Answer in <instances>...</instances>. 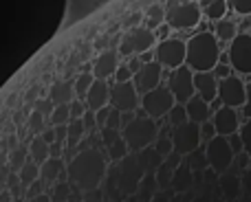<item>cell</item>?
<instances>
[{
	"label": "cell",
	"instance_id": "cell-1",
	"mask_svg": "<svg viewBox=\"0 0 251 202\" xmlns=\"http://www.w3.org/2000/svg\"><path fill=\"white\" fill-rule=\"evenodd\" d=\"M108 172V163L106 156L100 147L88 145L86 150L77 152L71 158V163L66 165V174L69 180L77 187L79 191H97L101 187Z\"/></svg>",
	"mask_w": 251,
	"mask_h": 202
},
{
	"label": "cell",
	"instance_id": "cell-2",
	"mask_svg": "<svg viewBox=\"0 0 251 202\" xmlns=\"http://www.w3.org/2000/svg\"><path fill=\"white\" fill-rule=\"evenodd\" d=\"M185 46V66L192 73H212L216 68L218 60H221V46H218V38L214 33L201 31L187 40Z\"/></svg>",
	"mask_w": 251,
	"mask_h": 202
},
{
	"label": "cell",
	"instance_id": "cell-3",
	"mask_svg": "<svg viewBox=\"0 0 251 202\" xmlns=\"http://www.w3.org/2000/svg\"><path fill=\"white\" fill-rule=\"evenodd\" d=\"M122 138L126 141L130 152L139 154V152L148 150V147H152L156 143L159 125H156L154 119H150V116H146L141 112V114H137L132 121H128L122 128Z\"/></svg>",
	"mask_w": 251,
	"mask_h": 202
},
{
	"label": "cell",
	"instance_id": "cell-4",
	"mask_svg": "<svg viewBox=\"0 0 251 202\" xmlns=\"http://www.w3.org/2000/svg\"><path fill=\"white\" fill-rule=\"evenodd\" d=\"M156 46V35L154 31L146 29V26H134V29L126 31L119 38V46H117V55L119 57H134V55H143L150 53Z\"/></svg>",
	"mask_w": 251,
	"mask_h": 202
},
{
	"label": "cell",
	"instance_id": "cell-5",
	"mask_svg": "<svg viewBox=\"0 0 251 202\" xmlns=\"http://www.w3.org/2000/svg\"><path fill=\"white\" fill-rule=\"evenodd\" d=\"M201 22V7L192 0H181L174 2L165 9V24H170V29L174 31H185L194 29Z\"/></svg>",
	"mask_w": 251,
	"mask_h": 202
},
{
	"label": "cell",
	"instance_id": "cell-6",
	"mask_svg": "<svg viewBox=\"0 0 251 202\" xmlns=\"http://www.w3.org/2000/svg\"><path fill=\"white\" fill-rule=\"evenodd\" d=\"M205 156H207V165L214 174H225L229 172V167L234 165V150L229 145V138L227 136H214L212 141H207L205 145Z\"/></svg>",
	"mask_w": 251,
	"mask_h": 202
},
{
	"label": "cell",
	"instance_id": "cell-7",
	"mask_svg": "<svg viewBox=\"0 0 251 202\" xmlns=\"http://www.w3.org/2000/svg\"><path fill=\"white\" fill-rule=\"evenodd\" d=\"M139 106H141V112L146 116L159 121L170 114V110L176 106V101H174L168 86H159V88H154V90L141 95V103H139Z\"/></svg>",
	"mask_w": 251,
	"mask_h": 202
},
{
	"label": "cell",
	"instance_id": "cell-8",
	"mask_svg": "<svg viewBox=\"0 0 251 202\" xmlns=\"http://www.w3.org/2000/svg\"><path fill=\"white\" fill-rule=\"evenodd\" d=\"M185 53H187V46L183 40L170 38L154 46V62H159L163 68L176 70L181 66H185Z\"/></svg>",
	"mask_w": 251,
	"mask_h": 202
},
{
	"label": "cell",
	"instance_id": "cell-9",
	"mask_svg": "<svg viewBox=\"0 0 251 202\" xmlns=\"http://www.w3.org/2000/svg\"><path fill=\"white\" fill-rule=\"evenodd\" d=\"M170 138H172L174 152H176L178 156H190L192 152L199 150L201 141H203V138H201V125L187 121V123L174 128L172 134H170Z\"/></svg>",
	"mask_w": 251,
	"mask_h": 202
},
{
	"label": "cell",
	"instance_id": "cell-10",
	"mask_svg": "<svg viewBox=\"0 0 251 202\" xmlns=\"http://www.w3.org/2000/svg\"><path fill=\"white\" fill-rule=\"evenodd\" d=\"M218 99L227 108H243L247 103V84L236 75L218 79Z\"/></svg>",
	"mask_w": 251,
	"mask_h": 202
},
{
	"label": "cell",
	"instance_id": "cell-11",
	"mask_svg": "<svg viewBox=\"0 0 251 202\" xmlns=\"http://www.w3.org/2000/svg\"><path fill=\"white\" fill-rule=\"evenodd\" d=\"M229 64L236 73L251 75V33H238L229 42Z\"/></svg>",
	"mask_w": 251,
	"mask_h": 202
},
{
	"label": "cell",
	"instance_id": "cell-12",
	"mask_svg": "<svg viewBox=\"0 0 251 202\" xmlns=\"http://www.w3.org/2000/svg\"><path fill=\"white\" fill-rule=\"evenodd\" d=\"M168 88H170V92H172L174 101L185 106V103L196 95V90H194V73H192L187 66H181V68L172 70L170 77H168Z\"/></svg>",
	"mask_w": 251,
	"mask_h": 202
},
{
	"label": "cell",
	"instance_id": "cell-13",
	"mask_svg": "<svg viewBox=\"0 0 251 202\" xmlns=\"http://www.w3.org/2000/svg\"><path fill=\"white\" fill-rule=\"evenodd\" d=\"M141 103V97H139L137 88H134L132 82L128 84H113L110 86V108L119 110L122 114H128V112H134Z\"/></svg>",
	"mask_w": 251,
	"mask_h": 202
},
{
	"label": "cell",
	"instance_id": "cell-14",
	"mask_svg": "<svg viewBox=\"0 0 251 202\" xmlns=\"http://www.w3.org/2000/svg\"><path fill=\"white\" fill-rule=\"evenodd\" d=\"M161 79H163V66H161L159 62H148V64H143L141 70L132 77V84H134L139 95H146V92H150V90H154V88L161 86Z\"/></svg>",
	"mask_w": 251,
	"mask_h": 202
},
{
	"label": "cell",
	"instance_id": "cell-15",
	"mask_svg": "<svg viewBox=\"0 0 251 202\" xmlns=\"http://www.w3.org/2000/svg\"><path fill=\"white\" fill-rule=\"evenodd\" d=\"M117 68H119V55H117V48H113V46L104 48L91 66L95 79H100V82H108L110 77H115Z\"/></svg>",
	"mask_w": 251,
	"mask_h": 202
},
{
	"label": "cell",
	"instance_id": "cell-16",
	"mask_svg": "<svg viewBox=\"0 0 251 202\" xmlns=\"http://www.w3.org/2000/svg\"><path fill=\"white\" fill-rule=\"evenodd\" d=\"M212 123H214V128H216L218 136L229 138L231 134H238V130H240L238 112H236L234 108H227V106H221L216 112H214Z\"/></svg>",
	"mask_w": 251,
	"mask_h": 202
},
{
	"label": "cell",
	"instance_id": "cell-17",
	"mask_svg": "<svg viewBox=\"0 0 251 202\" xmlns=\"http://www.w3.org/2000/svg\"><path fill=\"white\" fill-rule=\"evenodd\" d=\"M194 90L201 99L212 106L218 99V77L214 73H194Z\"/></svg>",
	"mask_w": 251,
	"mask_h": 202
},
{
	"label": "cell",
	"instance_id": "cell-18",
	"mask_svg": "<svg viewBox=\"0 0 251 202\" xmlns=\"http://www.w3.org/2000/svg\"><path fill=\"white\" fill-rule=\"evenodd\" d=\"M82 101L86 103V108L91 112H97V110H101V108L110 106V84L108 82H100V79H97Z\"/></svg>",
	"mask_w": 251,
	"mask_h": 202
},
{
	"label": "cell",
	"instance_id": "cell-19",
	"mask_svg": "<svg viewBox=\"0 0 251 202\" xmlns=\"http://www.w3.org/2000/svg\"><path fill=\"white\" fill-rule=\"evenodd\" d=\"M185 110H187V119L196 125H203L212 119V106L207 101H203L199 95H194L190 101L185 103Z\"/></svg>",
	"mask_w": 251,
	"mask_h": 202
},
{
	"label": "cell",
	"instance_id": "cell-20",
	"mask_svg": "<svg viewBox=\"0 0 251 202\" xmlns=\"http://www.w3.org/2000/svg\"><path fill=\"white\" fill-rule=\"evenodd\" d=\"M47 97L51 99L53 106H62V103H71L75 99V92H73V82H69V79H55V82L51 84V88H49Z\"/></svg>",
	"mask_w": 251,
	"mask_h": 202
},
{
	"label": "cell",
	"instance_id": "cell-21",
	"mask_svg": "<svg viewBox=\"0 0 251 202\" xmlns=\"http://www.w3.org/2000/svg\"><path fill=\"white\" fill-rule=\"evenodd\" d=\"M221 194L225 196L227 200H238L240 198V194H243V180H240V176H236V174H223V178H221Z\"/></svg>",
	"mask_w": 251,
	"mask_h": 202
},
{
	"label": "cell",
	"instance_id": "cell-22",
	"mask_svg": "<svg viewBox=\"0 0 251 202\" xmlns=\"http://www.w3.org/2000/svg\"><path fill=\"white\" fill-rule=\"evenodd\" d=\"M95 75H93L91 66H88L86 70H79L77 75H75L73 79V92H75V99H84L86 97V92L93 88V84H95Z\"/></svg>",
	"mask_w": 251,
	"mask_h": 202
},
{
	"label": "cell",
	"instance_id": "cell-23",
	"mask_svg": "<svg viewBox=\"0 0 251 202\" xmlns=\"http://www.w3.org/2000/svg\"><path fill=\"white\" fill-rule=\"evenodd\" d=\"M192 185V169L187 163H181L176 169H174V176H172V187L176 194H183L187 191Z\"/></svg>",
	"mask_w": 251,
	"mask_h": 202
},
{
	"label": "cell",
	"instance_id": "cell-24",
	"mask_svg": "<svg viewBox=\"0 0 251 202\" xmlns=\"http://www.w3.org/2000/svg\"><path fill=\"white\" fill-rule=\"evenodd\" d=\"M165 22V9L161 4H150L146 9V18H143V26L150 31H156Z\"/></svg>",
	"mask_w": 251,
	"mask_h": 202
},
{
	"label": "cell",
	"instance_id": "cell-25",
	"mask_svg": "<svg viewBox=\"0 0 251 202\" xmlns=\"http://www.w3.org/2000/svg\"><path fill=\"white\" fill-rule=\"evenodd\" d=\"M203 9H205V16L214 22H221L225 20V13H227V0H205L203 2Z\"/></svg>",
	"mask_w": 251,
	"mask_h": 202
},
{
	"label": "cell",
	"instance_id": "cell-26",
	"mask_svg": "<svg viewBox=\"0 0 251 202\" xmlns=\"http://www.w3.org/2000/svg\"><path fill=\"white\" fill-rule=\"evenodd\" d=\"M216 24V31H214V35L218 38V42H231V40L236 38V22L231 20H221V22H214Z\"/></svg>",
	"mask_w": 251,
	"mask_h": 202
},
{
	"label": "cell",
	"instance_id": "cell-27",
	"mask_svg": "<svg viewBox=\"0 0 251 202\" xmlns=\"http://www.w3.org/2000/svg\"><path fill=\"white\" fill-rule=\"evenodd\" d=\"M106 152H108V158L113 160V163H122V160L128 158V154H130V150H128V145H126L124 138H117L113 145L106 147Z\"/></svg>",
	"mask_w": 251,
	"mask_h": 202
},
{
	"label": "cell",
	"instance_id": "cell-28",
	"mask_svg": "<svg viewBox=\"0 0 251 202\" xmlns=\"http://www.w3.org/2000/svg\"><path fill=\"white\" fill-rule=\"evenodd\" d=\"M71 121V106L69 103H62V106H55L49 116V123L51 125H66Z\"/></svg>",
	"mask_w": 251,
	"mask_h": 202
},
{
	"label": "cell",
	"instance_id": "cell-29",
	"mask_svg": "<svg viewBox=\"0 0 251 202\" xmlns=\"http://www.w3.org/2000/svg\"><path fill=\"white\" fill-rule=\"evenodd\" d=\"M168 119H170V123L174 125V128H178V125H183V123H187V110H185V106L183 103H176V106L170 110V114H168Z\"/></svg>",
	"mask_w": 251,
	"mask_h": 202
},
{
	"label": "cell",
	"instance_id": "cell-30",
	"mask_svg": "<svg viewBox=\"0 0 251 202\" xmlns=\"http://www.w3.org/2000/svg\"><path fill=\"white\" fill-rule=\"evenodd\" d=\"M152 147H154V152H156V154H159L163 160L168 158L170 154H174V145H172V138H170V136H159V138H156V143H154Z\"/></svg>",
	"mask_w": 251,
	"mask_h": 202
},
{
	"label": "cell",
	"instance_id": "cell-31",
	"mask_svg": "<svg viewBox=\"0 0 251 202\" xmlns=\"http://www.w3.org/2000/svg\"><path fill=\"white\" fill-rule=\"evenodd\" d=\"M187 165H190L192 172H196V169H207L209 165H207V156H205V150L201 152V147H199L196 152H192V154H190V163H187Z\"/></svg>",
	"mask_w": 251,
	"mask_h": 202
},
{
	"label": "cell",
	"instance_id": "cell-32",
	"mask_svg": "<svg viewBox=\"0 0 251 202\" xmlns=\"http://www.w3.org/2000/svg\"><path fill=\"white\" fill-rule=\"evenodd\" d=\"M240 138H243V145H245V154L251 158V119L245 121V125H240L238 130Z\"/></svg>",
	"mask_w": 251,
	"mask_h": 202
},
{
	"label": "cell",
	"instance_id": "cell-33",
	"mask_svg": "<svg viewBox=\"0 0 251 202\" xmlns=\"http://www.w3.org/2000/svg\"><path fill=\"white\" fill-rule=\"evenodd\" d=\"M227 7H231L238 16H251V0H227Z\"/></svg>",
	"mask_w": 251,
	"mask_h": 202
},
{
	"label": "cell",
	"instance_id": "cell-34",
	"mask_svg": "<svg viewBox=\"0 0 251 202\" xmlns=\"http://www.w3.org/2000/svg\"><path fill=\"white\" fill-rule=\"evenodd\" d=\"M132 77H134V75L130 73L128 64H119V68H117V73H115L113 82L115 84H128V82H132Z\"/></svg>",
	"mask_w": 251,
	"mask_h": 202
},
{
	"label": "cell",
	"instance_id": "cell-35",
	"mask_svg": "<svg viewBox=\"0 0 251 202\" xmlns=\"http://www.w3.org/2000/svg\"><path fill=\"white\" fill-rule=\"evenodd\" d=\"M69 106H71V119H82V116L88 112L86 103H84L82 99H73Z\"/></svg>",
	"mask_w": 251,
	"mask_h": 202
},
{
	"label": "cell",
	"instance_id": "cell-36",
	"mask_svg": "<svg viewBox=\"0 0 251 202\" xmlns=\"http://www.w3.org/2000/svg\"><path fill=\"white\" fill-rule=\"evenodd\" d=\"M110 112H113V108H110V106H106V108H101V110H97V112H95V123H97V130L106 128Z\"/></svg>",
	"mask_w": 251,
	"mask_h": 202
},
{
	"label": "cell",
	"instance_id": "cell-37",
	"mask_svg": "<svg viewBox=\"0 0 251 202\" xmlns=\"http://www.w3.org/2000/svg\"><path fill=\"white\" fill-rule=\"evenodd\" d=\"M40 136H42V141L47 143V145H53V143H57V138H55V128H53L51 123H49L47 128L40 132Z\"/></svg>",
	"mask_w": 251,
	"mask_h": 202
},
{
	"label": "cell",
	"instance_id": "cell-38",
	"mask_svg": "<svg viewBox=\"0 0 251 202\" xmlns=\"http://www.w3.org/2000/svg\"><path fill=\"white\" fill-rule=\"evenodd\" d=\"M214 136H216V128H214L212 121H207V123L201 125V138H205V141H212Z\"/></svg>",
	"mask_w": 251,
	"mask_h": 202
},
{
	"label": "cell",
	"instance_id": "cell-39",
	"mask_svg": "<svg viewBox=\"0 0 251 202\" xmlns=\"http://www.w3.org/2000/svg\"><path fill=\"white\" fill-rule=\"evenodd\" d=\"M229 145L231 150H234V154H245V145H243V138H240V134H231L229 136Z\"/></svg>",
	"mask_w": 251,
	"mask_h": 202
},
{
	"label": "cell",
	"instance_id": "cell-40",
	"mask_svg": "<svg viewBox=\"0 0 251 202\" xmlns=\"http://www.w3.org/2000/svg\"><path fill=\"white\" fill-rule=\"evenodd\" d=\"M82 123H84V128H86V132H95V130H97V123H95V112L88 110L86 114L82 116Z\"/></svg>",
	"mask_w": 251,
	"mask_h": 202
},
{
	"label": "cell",
	"instance_id": "cell-41",
	"mask_svg": "<svg viewBox=\"0 0 251 202\" xmlns=\"http://www.w3.org/2000/svg\"><path fill=\"white\" fill-rule=\"evenodd\" d=\"M212 73L216 75L218 79H225V77H229V75H231V64H221V62H218V64H216V68H214Z\"/></svg>",
	"mask_w": 251,
	"mask_h": 202
},
{
	"label": "cell",
	"instance_id": "cell-42",
	"mask_svg": "<svg viewBox=\"0 0 251 202\" xmlns=\"http://www.w3.org/2000/svg\"><path fill=\"white\" fill-rule=\"evenodd\" d=\"M240 180H243V194L251 198V167L245 169L243 176H240Z\"/></svg>",
	"mask_w": 251,
	"mask_h": 202
},
{
	"label": "cell",
	"instance_id": "cell-43",
	"mask_svg": "<svg viewBox=\"0 0 251 202\" xmlns=\"http://www.w3.org/2000/svg\"><path fill=\"white\" fill-rule=\"evenodd\" d=\"M170 31H172V29H170V24H165V22H163V24H161L159 29L154 31L156 40H159V42H163V40H170Z\"/></svg>",
	"mask_w": 251,
	"mask_h": 202
},
{
	"label": "cell",
	"instance_id": "cell-44",
	"mask_svg": "<svg viewBox=\"0 0 251 202\" xmlns=\"http://www.w3.org/2000/svg\"><path fill=\"white\" fill-rule=\"evenodd\" d=\"M141 66H143V62H141V57H139V55L130 57V62H128V68H130V73H132V75H137L139 70H141Z\"/></svg>",
	"mask_w": 251,
	"mask_h": 202
},
{
	"label": "cell",
	"instance_id": "cell-45",
	"mask_svg": "<svg viewBox=\"0 0 251 202\" xmlns=\"http://www.w3.org/2000/svg\"><path fill=\"white\" fill-rule=\"evenodd\" d=\"M152 202H172L168 198V194H163V191H159V194H154V198H152Z\"/></svg>",
	"mask_w": 251,
	"mask_h": 202
},
{
	"label": "cell",
	"instance_id": "cell-46",
	"mask_svg": "<svg viewBox=\"0 0 251 202\" xmlns=\"http://www.w3.org/2000/svg\"><path fill=\"white\" fill-rule=\"evenodd\" d=\"M245 116H247V119H251V106H249V103H245Z\"/></svg>",
	"mask_w": 251,
	"mask_h": 202
},
{
	"label": "cell",
	"instance_id": "cell-47",
	"mask_svg": "<svg viewBox=\"0 0 251 202\" xmlns=\"http://www.w3.org/2000/svg\"><path fill=\"white\" fill-rule=\"evenodd\" d=\"M196 202H218V200H214L212 196H205V198H201V200H196Z\"/></svg>",
	"mask_w": 251,
	"mask_h": 202
},
{
	"label": "cell",
	"instance_id": "cell-48",
	"mask_svg": "<svg viewBox=\"0 0 251 202\" xmlns=\"http://www.w3.org/2000/svg\"><path fill=\"white\" fill-rule=\"evenodd\" d=\"M247 103L251 106V82L247 84Z\"/></svg>",
	"mask_w": 251,
	"mask_h": 202
}]
</instances>
